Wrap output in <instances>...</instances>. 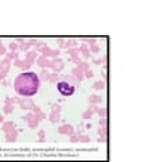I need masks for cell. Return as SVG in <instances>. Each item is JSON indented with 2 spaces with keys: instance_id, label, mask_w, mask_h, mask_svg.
<instances>
[{
  "instance_id": "1",
  "label": "cell",
  "mask_w": 144,
  "mask_h": 162,
  "mask_svg": "<svg viewBox=\"0 0 144 162\" xmlns=\"http://www.w3.org/2000/svg\"><path fill=\"white\" fill-rule=\"evenodd\" d=\"M40 80L35 72H22L15 77L14 89L22 97H32L39 92Z\"/></svg>"
},
{
  "instance_id": "2",
  "label": "cell",
  "mask_w": 144,
  "mask_h": 162,
  "mask_svg": "<svg viewBox=\"0 0 144 162\" xmlns=\"http://www.w3.org/2000/svg\"><path fill=\"white\" fill-rule=\"evenodd\" d=\"M57 91H58L62 96L69 97V96L74 95V92H76V87L72 85V84H69L67 81H65V80H59L58 83H57Z\"/></svg>"
},
{
  "instance_id": "3",
  "label": "cell",
  "mask_w": 144,
  "mask_h": 162,
  "mask_svg": "<svg viewBox=\"0 0 144 162\" xmlns=\"http://www.w3.org/2000/svg\"><path fill=\"white\" fill-rule=\"evenodd\" d=\"M36 53H40L43 57H46V58H58V55H59V50H53V49H50L46 45V46H43L42 49H39Z\"/></svg>"
},
{
  "instance_id": "4",
  "label": "cell",
  "mask_w": 144,
  "mask_h": 162,
  "mask_svg": "<svg viewBox=\"0 0 144 162\" xmlns=\"http://www.w3.org/2000/svg\"><path fill=\"white\" fill-rule=\"evenodd\" d=\"M63 68H65V62L59 58V57H58V58H51L50 60V69L53 70V73L62 72Z\"/></svg>"
},
{
  "instance_id": "5",
  "label": "cell",
  "mask_w": 144,
  "mask_h": 162,
  "mask_svg": "<svg viewBox=\"0 0 144 162\" xmlns=\"http://www.w3.org/2000/svg\"><path fill=\"white\" fill-rule=\"evenodd\" d=\"M18 104H19L20 108L24 109V111H30V109H32V107L35 105L34 100H32L31 97H23V99H19Z\"/></svg>"
},
{
  "instance_id": "6",
  "label": "cell",
  "mask_w": 144,
  "mask_h": 162,
  "mask_svg": "<svg viewBox=\"0 0 144 162\" xmlns=\"http://www.w3.org/2000/svg\"><path fill=\"white\" fill-rule=\"evenodd\" d=\"M58 132L61 134V135H67V136H70L73 135L74 132H76V130H74V127L72 124H62L61 127L58 128Z\"/></svg>"
},
{
  "instance_id": "7",
  "label": "cell",
  "mask_w": 144,
  "mask_h": 162,
  "mask_svg": "<svg viewBox=\"0 0 144 162\" xmlns=\"http://www.w3.org/2000/svg\"><path fill=\"white\" fill-rule=\"evenodd\" d=\"M14 65L16 68H19V69H22L23 72H28V69L31 68V64L28 62L27 60H16V61H14Z\"/></svg>"
},
{
  "instance_id": "8",
  "label": "cell",
  "mask_w": 144,
  "mask_h": 162,
  "mask_svg": "<svg viewBox=\"0 0 144 162\" xmlns=\"http://www.w3.org/2000/svg\"><path fill=\"white\" fill-rule=\"evenodd\" d=\"M35 62H36V65H39L42 69H50V60L46 58V57H43V55H39Z\"/></svg>"
},
{
  "instance_id": "9",
  "label": "cell",
  "mask_w": 144,
  "mask_h": 162,
  "mask_svg": "<svg viewBox=\"0 0 144 162\" xmlns=\"http://www.w3.org/2000/svg\"><path fill=\"white\" fill-rule=\"evenodd\" d=\"M11 69V61H8L7 58H4L3 61H0V72H3L4 74H7Z\"/></svg>"
},
{
  "instance_id": "10",
  "label": "cell",
  "mask_w": 144,
  "mask_h": 162,
  "mask_svg": "<svg viewBox=\"0 0 144 162\" xmlns=\"http://www.w3.org/2000/svg\"><path fill=\"white\" fill-rule=\"evenodd\" d=\"M78 50H80V54H82L85 60H88L90 57V51H89V46L86 43H82L80 47H78Z\"/></svg>"
},
{
  "instance_id": "11",
  "label": "cell",
  "mask_w": 144,
  "mask_h": 162,
  "mask_svg": "<svg viewBox=\"0 0 144 162\" xmlns=\"http://www.w3.org/2000/svg\"><path fill=\"white\" fill-rule=\"evenodd\" d=\"M36 58H38V54H36V51H35V50H30V51H27L26 58H24V60H27L31 65H34L35 61H36Z\"/></svg>"
},
{
  "instance_id": "12",
  "label": "cell",
  "mask_w": 144,
  "mask_h": 162,
  "mask_svg": "<svg viewBox=\"0 0 144 162\" xmlns=\"http://www.w3.org/2000/svg\"><path fill=\"white\" fill-rule=\"evenodd\" d=\"M72 76H73L74 79H76V80L78 81V83H81V81L85 79V77H84V73H82V72H81L80 69L77 68V66H76V68H74L73 70H72Z\"/></svg>"
},
{
  "instance_id": "13",
  "label": "cell",
  "mask_w": 144,
  "mask_h": 162,
  "mask_svg": "<svg viewBox=\"0 0 144 162\" xmlns=\"http://www.w3.org/2000/svg\"><path fill=\"white\" fill-rule=\"evenodd\" d=\"M14 128H15L14 122H3V123H2V130H3L4 134L10 132L11 130H14Z\"/></svg>"
},
{
  "instance_id": "14",
  "label": "cell",
  "mask_w": 144,
  "mask_h": 162,
  "mask_svg": "<svg viewBox=\"0 0 144 162\" xmlns=\"http://www.w3.org/2000/svg\"><path fill=\"white\" fill-rule=\"evenodd\" d=\"M16 138H18V130L16 128L11 130L10 132L6 134V141L7 142H14V141H16Z\"/></svg>"
},
{
  "instance_id": "15",
  "label": "cell",
  "mask_w": 144,
  "mask_h": 162,
  "mask_svg": "<svg viewBox=\"0 0 144 162\" xmlns=\"http://www.w3.org/2000/svg\"><path fill=\"white\" fill-rule=\"evenodd\" d=\"M39 123H40V122H39L38 119H36V117H35V115H32V117H31V119H28V120H27V126H28V127H30V128H32V130L38 128Z\"/></svg>"
},
{
  "instance_id": "16",
  "label": "cell",
  "mask_w": 144,
  "mask_h": 162,
  "mask_svg": "<svg viewBox=\"0 0 144 162\" xmlns=\"http://www.w3.org/2000/svg\"><path fill=\"white\" fill-rule=\"evenodd\" d=\"M97 134H98V142H102V143H105L106 142V128H104V127H100V130L97 131Z\"/></svg>"
},
{
  "instance_id": "17",
  "label": "cell",
  "mask_w": 144,
  "mask_h": 162,
  "mask_svg": "<svg viewBox=\"0 0 144 162\" xmlns=\"http://www.w3.org/2000/svg\"><path fill=\"white\" fill-rule=\"evenodd\" d=\"M49 120L51 122V123H58V122L61 120V113L58 112H50V115H49Z\"/></svg>"
},
{
  "instance_id": "18",
  "label": "cell",
  "mask_w": 144,
  "mask_h": 162,
  "mask_svg": "<svg viewBox=\"0 0 144 162\" xmlns=\"http://www.w3.org/2000/svg\"><path fill=\"white\" fill-rule=\"evenodd\" d=\"M102 101V97L101 96H97V95H92L89 97V103L92 105H97V104H101Z\"/></svg>"
},
{
  "instance_id": "19",
  "label": "cell",
  "mask_w": 144,
  "mask_h": 162,
  "mask_svg": "<svg viewBox=\"0 0 144 162\" xmlns=\"http://www.w3.org/2000/svg\"><path fill=\"white\" fill-rule=\"evenodd\" d=\"M38 76H39L40 83H42V81H49V79H50V73H49L47 69H42V72H40Z\"/></svg>"
},
{
  "instance_id": "20",
  "label": "cell",
  "mask_w": 144,
  "mask_h": 162,
  "mask_svg": "<svg viewBox=\"0 0 144 162\" xmlns=\"http://www.w3.org/2000/svg\"><path fill=\"white\" fill-rule=\"evenodd\" d=\"M61 77H62V80H65V81H67V83L69 84H72V85H74V87H76V85H78V84H80V83H78V81L76 80V79H74V77L70 74V76H69V74H65V76H61Z\"/></svg>"
},
{
  "instance_id": "21",
  "label": "cell",
  "mask_w": 144,
  "mask_h": 162,
  "mask_svg": "<svg viewBox=\"0 0 144 162\" xmlns=\"http://www.w3.org/2000/svg\"><path fill=\"white\" fill-rule=\"evenodd\" d=\"M77 46H78V40H76V39L65 40V49H72V47H77Z\"/></svg>"
},
{
  "instance_id": "22",
  "label": "cell",
  "mask_w": 144,
  "mask_h": 162,
  "mask_svg": "<svg viewBox=\"0 0 144 162\" xmlns=\"http://www.w3.org/2000/svg\"><path fill=\"white\" fill-rule=\"evenodd\" d=\"M93 88L96 89V91H102V89H105V81L104 80H98V81H96V83L93 84Z\"/></svg>"
},
{
  "instance_id": "23",
  "label": "cell",
  "mask_w": 144,
  "mask_h": 162,
  "mask_svg": "<svg viewBox=\"0 0 144 162\" xmlns=\"http://www.w3.org/2000/svg\"><path fill=\"white\" fill-rule=\"evenodd\" d=\"M31 49V45L28 43V40H23L22 43H19V50L22 51H30Z\"/></svg>"
},
{
  "instance_id": "24",
  "label": "cell",
  "mask_w": 144,
  "mask_h": 162,
  "mask_svg": "<svg viewBox=\"0 0 144 162\" xmlns=\"http://www.w3.org/2000/svg\"><path fill=\"white\" fill-rule=\"evenodd\" d=\"M6 58L8 61H16L19 58V54H18V51H10L6 54Z\"/></svg>"
},
{
  "instance_id": "25",
  "label": "cell",
  "mask_w": 144,
  "mask_h": 162,
  "mask_svg": "<svg viewBox=\"0 0 144 162\" xmlns=\"http://www.w3.org/2000/svg\"><path fill=\"white\" fill-rule=\"evenodd\" d=\"M67 54L70 55V58H74V57H80V50H78V47L67 49Z\"/></svg>"
},
{
  "instance_id": "26",
  "label": "cell",
  "mask_w": 144,
  "mask_h": 162,
  "mask_svg": "<svg viewBox=\"0 0 144 162\" xmlns=\"http://www.w3.org/2000/svg\"><path fill=\"white\" fill-rule=\"evenodd\" d=\"M14 107H15L14 104H4V107H3L4 113H6V115H10V113H12V111H14Z\"/></svg>"
},
{
  "instance_id": "27",
  "label": "cell",
  "mask_w": 144,
  "mask_h": 162,
  "mask_svg": "<svg viewBox=\"0 0 144 162\" xmlns=\"http://www.w3.org/2000/svg\"><path fill=\"white\" fill-rule=\"evenodd\" d=\"M59 74L58 73H50V79H49V81H50V83H53V84H57L59 81Z\"/></svg>"
},
{
  "instance_id": "28",
  "label": "cell",
  "mask_w": 144,
  "mask_h": 162,
  "mask_svg": "<svg viewBox=\"0 0 144 162\" xmlns=\"http://www.w3.org/2000/svg\"><path fill=\"white\" fill-rule=\"evenodd\" d=\"M8 49H10L11 51H18L19 50V43L16 42V40H12V42H10V45H8Z\"/></svg>"
},
{
  "instance_id": "29",
  "label": "cell",
  "mask_w": 144,
  "mask_h": 162,
  "mask_svg": "<svg viewBox=\"0 0 144 162\" xmlns=\"http://www.w3.org/2000/svg\"><path fill=\"white\" fill-rule=\"evenodd\" d=\"M77 68L78 69H80V70L82 72V73H84V72H86V70H89V64L88 62H81L80 65H77Z\"/></svg>"
},
{
  "instance_id": "30",
  "label": "cell",
  "mask_w": 144,
  "mask_h": 162,
  "mask_svg": "<svg viewBox=\"0 0 144 162\" xmlns=\"http://www.w3.org/2000/svg\"><path fill=\"white\" fill-rule=\"evenodd\" d=\"M89 51L93 53V54H97V53L101 51V49H100V46H98V45L96 43V45H92V46H89Z\"/></svg>"
},
{
  "instance_id": "31",
  "label": "cell",
  "mask_w": 144,
  "mask_h": 162,
  "mask_svg": "<svg viewBox=\"0 0 144 162\" xmlns=\"http://www.w3.org/2000/svg\"><path fill=\"white\" fill-rule=\"evenodd\" d=\"M96 113H98L100 117H106V109H105V107H97Z\"/></svg>"
},
{
  "instance_id": "32",
  "label": "cell",
  "mask_w": 144,
  "mask_h": 162,
  "mask_svg": "<svg viewBox=\"0 0 144 162\" xmlns=\"http://www.w3.org/2000/svg\"><path fill=\"white\" fill-rule=\"evenodd\" d=\"M90 138L88 135H84V134H81V135H78V142H84V143H86V142H89Z\"/></svg>"
},
{
  "instance_id": "33",
  "label": "cell",
  "mask_w": 144,
  "mask_h": 162,
  "mask_svg": "<svg viewBox=\"0 0 144 162\" xmlns=\"http://www.w3.org/2000/svg\"><path fill=\"white\" fill-rule=\"evenodd\" d=\"M35 117H36V119H38L39 122H42V120L46 119V113L40 111V112H38V113H35Z\"/></svg>"
},
{
  "instance_id": "34",
  "label": "cell",
  "mask_w": 144,
  "mask_h": 162,
  "mask_svg": "<svg viewBox=\"0 0 144 162\" xmlns=\"http://www.w3.org/2000/svg\"><path fill=\"white\" fill-rule=\"evenodd\" d=\"M92 116H93V113H90L89 111H85L84 113H82V119H84V120H89V119H92Z\"/></svg>"
},
{
  "instance_id": "35",
  "label": "cell",
  "mask_w": 144,
  "mask_h": 162,
  "mask_svg": "<svg viewBox=\"0 0 144 162\" xmlns=\"http://www.w3.org/2000/svg\"><path fill=\"white\" fill-rule=\"evenodd\" d=\"M51 108H53V112H58V113H61V105L59 104H57V103H54V104H51Z\"/></svg>"
},
{
  "instance_id": "36",
  "label": "cell",
  "mask_w": 144,
  "mask_h": 162,
  "mask_svg": "<svg viewBox=\"0 0 144 162\" xmlns=\"http://www.w3.org/2000/svg\"><path fill=\"white\" fill-rule=\"evenodd\" d=\"M84 77L85 79H92V77H94V73H93V70H86V72H84Z\"/></svg>"
},
{
  "instance_id": "37",
  "label": "cell",
  "mask_w": 144,
  "mask_h": 162,
  "mask_svg": "<svg viewBox=\"0 0 144 162\" xmlns=\"http://www.w3.org/2000/svg\"><path fill=\"white\" fill-rule=\"evenodd\" d=\"M38 136H39V142H44V131L43 130H39L38 131Z\"/></svg>"
},
{
  "instance_id": "38",
  "label": "cell",
  "mask_w": 144,
  "mask_h": 162,
  "mask_svg": "<svg viewBox=\"0 0 144 162\" xmlns=\"http://www.w3.org/2000/svg\"><path fill=\"white\" fill-rule=\"evenodd\" d=\"M69 138H70V142H73V143H76V142H78V134H77V132H74L73 135H70Z\"/></svg>"
},
{
  "instance_id": "39",
  "label": "cell",
  "mask_w": 144,
  "mask_h": 162,
  "mask_svg": "<svg viewBox=\"0 0 144 162\" xmlns=\"http://www.w3.org/2000/svg\"><path fill=\"white\" fill-rule=\"evenodd\" d=\"M98 124H100V127L106 128V119H105V117H101V119L98 120Z\"/></svg>"
},
{
  "instance_id": "40",
  "label": "cell",
  "mask_w": 144,
  "mask_h": 162,
  "mask_svg": "<svg viewBox=\"0 0 144 162\" xmlns=\"http://www.w3.org/2000/svg\"><path fill=\"white\" fill-rule=\"evenodd\" d=\"M93 62L96 64V65H100V64H105V62H106V57H102L101 60H94Z\"/></svg>"
},
{
  "instance_id": "41",
  "label": "cell",
  "mask_w": 144,
  "mask_h": 162,
  "mask_svg": "<svg viewBox=\"0 0 144 162\" xmlns=\"http://www.w3.org/2000/svg\"><path fill=\"white\" fill-rule=\"evenodd\" d=\"M32 115H34V113H32V112H28V113H26V115H24V116H22V119H23L24 122H27L28 119H31Z\"/></svg>"
},
{
  "instance_id": "42",
  "label": "cell",
  "mask_w": 144,
  "mask_h": 162,
  "mask_svg": "<svg viewBox=\"0 0 144 162\" xmlns=\"http://www.w3.org/2000/svg\"><path fill=\"white\" fill-rule=\"evenodd\" d=\"M88 111H89L90 113H96V111H97V105H92V104H90V107L88 108Z\"/></svg>"
},
{
  "instance_id": "43",
  "label": "cell",
  "mask_w": 144,
  "mask_h": 162,
  "mask_svg": "<svg viewBox=\"0 0 144 162\" xmlns=\"http://www.w3.org/2000/svg\"><path fill=\"white\" fill-rule=\"evenodd\" d=\"M57 43H58V46H59L61 49H65V39H62V38H59L58 40H57Z\"/></svg>"
},
{
  "instance_id": "44",
  "label": "cell",
  "mask_w": 144,
  "mask_h": 162,
  "mask_svg": "<svg viewBox=\"0 0 144 162\" xmlns=\"http://www.w3.org/2000/svg\"><path fill=\"white\" fill-rule=\"evenodd\" d=\"M31 111H32V113H34V115H35V113L40 112V111H42V109H40V107H38V105H34V107H32V109H31Z\"/></svg>"
},
{
  "instance_id": "45",
  "label": "cell",
  "mask_w": 144,
  "mask_h": 162,
  "mask_svg": "<svg viewBox=\"0 0 144 162\" xmlns=\"http://www.w3.org/2000/svg\"><path fill=\"white\" fill-rule=\"evenodd\" d=\"M72 61H73V62L74 64H76V65H80L81 62H82V61H81V58H80V57H74V58H70Z\"/></svg>"
},
{
  "instance_id": "46",
  "label": "cell",
  "mask_w": 144,
  "mask_h": 162,
  "mask_svg": "<svg viewBox=\"0 0 144 162\" xmlns=\"http://www.w3.org/2000/svg\"><path fill=\"white\" fill-rule=\"evenodd\" d=\"M7 54V49L4 47V45H2L0 46V55H6Z\"/></svg>"
},
{
  "instance_id": "47",
  "label": "cell",
  "mask_w": 144,
  "mask_h": 162,
  "mask_svg": "<svg viewBox=\"0 0 144 162\" xmlns=\"http://www.w3.org/2000/svg\"><path fill=\"white\" fill-rule=\"evenodd\" d=\"M38 42H39V40H36V39H30V40H28V43H30L31 46H34V47L38 45Z\"/></svg>"
},
{
  "instance_id": "48",
  "label": "cell",
  "mask_w": 144,
  "mask_h": 162,
  "mask_svg": "<svg viewBox=\"0 0 144 162\" xmlns=\"http://www.w3.org/2000/svg\"><path fill=\"white\" fill-rule=\"evenodd\" d=\"M4 77H6V74H4L3 72H0V81H3V80H4Z\"/></svg>"
},
{
  "instance_id": "49",
  "label": "cell",
  "mask_w": 144,
  "mask_h": 162,
  "mask_svg": "<svg viewBox=\"0 0 144 162\" xmlns=\"http://www.w3.org/2000/svg\"><path fill=\"white\" fill-rule=\"evenodd\" d=\"M3 122H4V116H3V115H0V124H2Z\"/></svg>"
}]
</instances>
